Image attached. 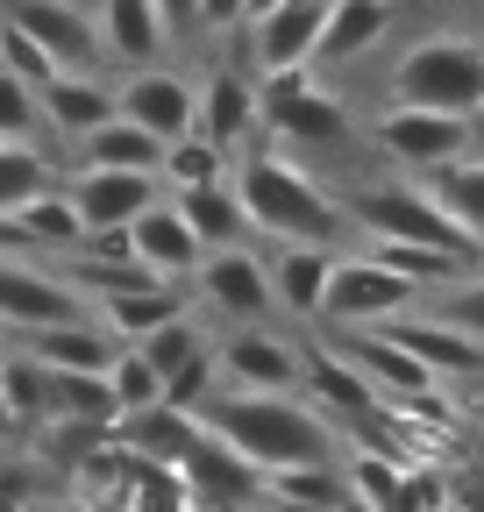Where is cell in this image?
<instances>
[{
    "instance_id": "obj_4",
    "label": "cell",
    "mask_w": 484,
    "mask_h": 512,
    "mask_svg": "<svg viewBox=\"0 0 484 512\" xmlns=\"http://www.w3.org/2000/svg\"><path fill=\"white\" fill-rule=\"evenodd\" d=\"M342 214L356 228V242H420V249H442V256H463V264H484V249L470 242V228L435 200L420 178H371V185H349L342 192Z\"/></svg>"
},
{
    "instance_id": "obj_30",
    "label": "cell",
    "mask_w": 484,
    "mask_h": 512,
    "mask_svg": "<svg viewBox=\"0 0 484 512\" xmlns=\"http://www.w3.org/2000/svg\"><path fill=\"white\" fill-rule=\"evenodd\" d=\"M157 377H171V370H186L200 349H214V335H207V320L200 313H178V320H164V328L157 335H143V342H129Z\"/></svg>"
},
{
    "instance_id": "obj_16",
    "label": "cell",
    "mask_w": 484,
    "mask_h": 512,
    "mask_svg": "<svg viewBox=\"0 0 484 512\" xmlns=\"http://www.w3.org/2000/svg\"><path fill=\"white\" fill-rule=\"evenodd\" d=\"M121 256H129L136 271H150V278H171V285H186L193 271H200V235L178 221V207L171 200H157V207H143L129 228H121Z\"/></svg>"
},
{
    "instance_id": "obj_33",
    "label": "cell",
    "mask_w": 484,
    "mask_h": 512,
    "mask_svg": "<svg viewBox=\"0 0 484 512\" xmlns=\"http://www.w3.org/2000/svg\"><path fill=\"white\" fill-rule=\"evenodd\" d=\"M420 306H428V313H442V320H449V328H463L470 342H484V264H477V271H463L456 285H442V292H428V299H420Z\"/></svg>"
},
{
    "instance_id": "obj_11",
    "label": "cell",
    "mask_w": 484,
    "mask_h": 512,
    "mask_svg": "<svg viewBox=\"0 0 484 512\" xmlns=\"http://www.w3.org/2000/svg\"><path fill=\"white\" fill-rule=\"evenodd\" d=\"M193 107H200V86L178 64H143V72H121V86H114V114L136 121L157 143L193 136Z\"/></svg>"
},
{
    "instance_id": "obj_5",
    "label": "cell",
    "mask_w": 484,
    "mask_h": 512,
    "mask_svg": "<svg viewBox=\"0 0 484 512\" xmlns=\"http://www.w3.org/2000/svg\"><path fill=\"white\" fill-rule=\"evenodd\" d=\"M257 107H264V128L278 150H342L356 136V121L342 107V93L321 86V72H271L257 79Z\"/></svg>"
},
{
    "instance_id": "obj_40",
    "label": "cell",
    "mask_w": 484,
    "mask_h": 512,
    "mask_svg": "<svg viewBox=\"0 0 484 512\" xmlns=\"http://www.w3.org/2000/svg\"><path fill=\"white\" fill-rule=\"evenodd\" d=\"M463 420L484 434V377H477V384H463Z\"/></svg>"
},
{
    "instance_id": "obj_9",
    "label": "cell",
    "mask_w": 484,
    "mask_h": 512,
    "mask_svg": "<svg viewBox=\"0 0 484 512\" xmlns=\"http://www.w3.org/2000/svg\"><path fill=\"white\" fill-rule=\"evenodd\" d=\"M186 292H193V313H214V320H228V328H264V320H278V306H271V271H264V256H257L250 242L207 249L200 271L186 278Z\"/></svg>"
},
{
    "instance_id": "obj_21",
    "label": "cell",
    "mask_w": 484,
    "mask_h": 512,
    "mask_svg": "<svg viewBox=\"0 0 484 512\" xmlns=\"http://www.w3.org/2000/svg\"><path fill=\"white\" fill-rule=\"evenodd\" d=\"M8 242H15L22 256H43V264H57V256L86 249V221L72 214L65 185H43L36 200H22V207L8 214Z\"/></svg>"
},
{
    "instance_id": "obj_38",
    "label": "cell",
    "mask_w": 484,
    "mask_h": 512,
    "mask_svg": "<svg viewBox=\"0 0 484 512\" xmlns=\"http://www.w3.org/2000/svg\"><path fill=\"white\" fill-rule=\"evenodd\" d=\"M157 8V22H164V36L178 43V36H200V0H150Z\"/></svg>"
},
{
    "instance_id": "obj_25",
    "label": "cell",
    "mask_w": 484,
    "mask_h": 512,
    "mask_svg": "<svg viewBox=\"0 0 484 512\" xmlns=\"http://www.w3.org/2000/svg\"><path fill=\"white\" fill-rule=\"evenodd\" d=\"M43 420L114 434L121 406H114V392H107V377H93V370H43ZM43 420H36V427H43Z\"/></svg>"
},
{
    "instance_id": "obj_23",
    "label": "cell",
    "mask_w": 484,
    "mask_h": 512,
    "mask_svg": "<svg viewBox=\"0 0 484 512\" xmlns=\"http://www.w3.org/2000/svg\"><path fill=\"white\" fill-rule=\"evenodd\" d=\"M100 313V328L129 349V342H143V335H157L164 320H178V313H193V292L186 285H171V278H150V285H129V292H114V299H100L93 306Z\"/></svg>"
},
{
    "instance_id": "obj_28",
    "label": "cell",
    "mask_w": 484,
    "mask_h": 512,
    "mask_svg": "<svg viewBox=\"0 0 484 512\" xmlns=\"http://www.w3.org/2000/svg\"><path fill=\"white\" fill-rule=\"evenodd\" d=\"M420 185H428L435 200H442V207H449V214L470 228V242L484 249V150H470V157H456V164L428 171Z\"/></svg>"
},
{
    "instance_id": "obj_35",
    "label": "cell",
    "mask_w": 484,
    "mask_h": 512,
    "mask_svg": "<svg viewBox=\"0 0 484 512\" xmlns=\"http://www.w3.org/2000/svg\"><path fill=\"white\" fill-rule=\"evenodd\" d=\"M0 72H15L29 93H43V86L57 79V57H50L36 36H22L15 22H0Z\"/></svg>"
},
{
    "instance_id": "obj_34",
    "label": "cell",
    "mask_w": 484,
    "mask_h": 512,
    "mask_svg": "<svg viewBox=\"0 0 484 512\" xmlns=\"http://www.w3.org/2000/svg\"><path fill=\"white\" fill-rule=\"evenodd\" d=\"M107 392H114V406H121V413H143V406H157V399H164V377H157L136 349H121V356L107 363Z\"/></svg>"
},
{
    "instance_id": "obj_45",
    "label": "cell",
    "mask_w": 484,
    "mask_h": 512,
    "mask_svg": "<svg viewBox=\"0 0 484 512\" xmlns=\"http://www.w3.org/2000/svg\"><path fill=\"white\" fill-rule=\"evenodd\" d=\"M292 8H307V15H328V8H335V0H292Z\"/></svg>"
},
{
    "instance_id": "obj_44",
    "label": "cell",
    "mask_w": 484,
    "mask_h": 512,
    "mask_svg": "<svg viewBox=\"0 0 484 512\" xmlns=\"http://www.w3.org/2000/svg\"><path fill=\"white\" fill-rule=\"evenodd\" d=\"M335 512H371V505H363V498H349V491H342V498H335Z\"/></svg>"
},
{
    "instance_id": "obj_19",
    "label": "cell",
    "mask_w": 484,
    "mask_h": 512,
    "mask_svg": "<svg viewBox=\"0 0 484 512\" xmlns=\"http://www.w3.org/2000/svg\"><path fill=\"white\" fill-rule=\"evenodd\" d=\"M22 356H36L43 370H93L107 377V363L121 356V342L100 328V313H79V320H50V328H29V335H8Z\"/></svg>"
},
{
    "instance_id": "obj_36",
    "label": "cell",
    "mask_w": 484,
    "mask_h": 512,
    "mask_svg": "<svg viewBox=\"0 0 484 512\" xmlns=\"http://www.w3.org/2000/svg\"><path fill=\"white\" fill-rule=\"evenodd\" d=\"M449 505H456V491H449L442 463H406V470H399V491H392L385 512H449Z\"/></svg>"
},
{
    "instance_id": "obj_43",
    "label": "cell",
    "mask_w": 484,
    "mask_h": 512,
    "mask_svg": "<svg viewBox=\"0 0 484 512\" xmlns=\"http://www.w3.org/2000/svg\"><path fill=\"white\" fill-rule=\"evenodd\" d=\"M0 441H22V427H15V413H8V399H0Z\"/></svg>"
},
{
    "instance_id": "obj_17",
    "label": "cell",
    "mask_w": 484,
    "mask_h": 512,
    "mask_svg": "<svg viewBox=\"0 0 484 512\" xmlns=\"http://www.w3.org/2000/svg\"><path fill=\"white\" fill-rule=\"evenodd\" d=\"M399 22V0H335L321 15V36H314V72H349L356 57H371Z\"/></svg>"
},
{
    "instance_id": "obj_46",
    "label": "cell",
    "mask_w": 484,
    "mask_h": 512,
    "mask_svg": "<svg viewBox=\"0 0 484 512\" xmlns=\"http://www.w3.org/2000/svg\"><path fill=\"white\" fill-rule=\"evenodd\" d=\"M449 512H484V498H456V505H449Z\"/></svg>"
},
{
    "instance_id": "obj_39",
    "label": "cell",
    "mask_w": 484,
    "mask_h": 512,
    "mask_svg": "<svg viewBox=\"0 0 484 512\" xmlns=\"http://www.w3.org/2000/svg\"><path fill=\"white\" fill-rule=\"evenodd\" d=\"M242 29V0H200V36H235Z\"/></svg>"
},
{
    "instance_id": "obj_18",
    "label": "cell",
    "mask_w": 484,
    "mask_h": 512,
    "mask_svg": "<svg viewBox=\"0 0 484 512\" xmlns=\"http://www.w3.org/2000/svg\"><path fill=\"white\" fill-rule=\"evenodd\" d=\"M86 15H93V36H100V64L143 72V64L171 57V36H164L150 0H100V8H86Z\"/></svg>"
},
{
    "instance_id": "obj_3",
    "label": "cell",
    "mask_w": 484,
    "mask_h": 512,
    "mask_svg": "<svg viewBox=\"0 0 484 512\" xmlns=\"http://www.w3.org/2000/svg\"><path fill=\"white\" fill-rule=\"evenodd\" d=\"M385 107H428V114H484V36L470 29H420L399 43L385 72Z\"/></svg>"
},
{
    "instance_id": "obj_20",
    "label": "cell",
    "mask_w": 484,
    "mask_h": 512,
    "mask_svg": "<svg viewBox=\"0 0 484 512\" xmlns=\"http://www.w3.org/2000/svg\"><path fill=\"white\" fill-rule=\"evenodd\" d=\"M36 107H43V136H57V143H86L100 121H114V86L100 79V72H57L43 93H36Z\"/></svg>"
},
{
    "instance_id": "obj_26",
    "label": "cell",
    "mask_w": 484,
    "mask_h": 512,
    "mask_svg": "<svg viewBox=\"0 0 484 512\" xmlns=\"http://www.w3.org/2000/svg\"><path fill=\"white\" fill-rule=\"evenodd\" d=\"M164 200L178 207V221L200 235V249H235V242H250V214H242V200H235L228 178L193 185V192H164Z\"/></svg>"
},
{
    "instance_id": "obj_29",
    "label": "cell",
    "mask_w": 484,
    "mask_h": 512,
    "mask_svg": "<svg viewBox=\"0 0 484 512\" xmlns=\"http://www.w3.org/2000/svg\"><path fill=\"white\" fill-rule=\"evenodd\" d=\"M228 164H235V157H221L207 136H178V143H164V157H157V185H164V192H193V185L228 178Z\"/></svg>"
},
{
    "instance_id": "obj_32",
    "label": "cell",
    "mask_w": 484,
    "mask_h": 512,
    "mask_svg": "<svg viewBox=\"0 0 484 512\" xmlns=\"http://www.w3.org/2000/svg\"><path fill=\"white\" fill-rule=\"evenodd\" d=\"M0 399H8V413H15V427H22V434L43 420V363H36V356H22L15 342L0 349Z\"/></svg>"
},
{
    "instance_id": "obj_2",
    "label": "cell",
    "mask_w": 484,
    "mask_h": 512,
    "mask_svg": "<svg viewBox=\"0 0 484 512\" xmlns=\"http://www.w3.org/2000/svg\"><path fill=\"white\" fill-rule=\"evenodd\" d=\"M228 185H235L242 214H250V242H271V249H285V242H307V249L356 242V228L342 214V192H328L307 171V157H292L278 143L271 150L250 143V150L228 164Z\"/></svg>"
},
{
    "instance_id": "obj_7",
    "label": "cell",
    "mask_w": 484,
    "mask_h": 512,
    "mask_svg": "<svg viewBox=\"0 0 484 512\" xmlns=\"http://www.w3.org/2000/svg\"><path fill=\"white\" fill-rule=\"evenodd\" d=\"M420 306V285H406L399 271H385L378 256L363 249H342L335 271H328V292H321V320L342 335V328H385V320L413 313Z\"/></svg>"
},
{
    "instance_id": "obj_12",
    "label": "cell",
    "mask_w": 484,
    "mask_h": 512,
    "mask_svg": "<svg viewBox=\"0 0 484 512\" xmlns=\"http://www.w3.org/2000/svg\"><path fill=\"white\" fill-rule=\"evenodd\" d=\"M264 128L257 107V72H235V64H214L200 79V107H193V136H207L221 157H242Z\"/></svg>"
},
{
    "instance_id": "obj_41",
    "label": "cell",
    "mask_w": 484,
    "mask_h": 512,
    "mask_svg": "<svg viewBox=\"0 0 484 512\" xmlns=\"http://www.w3.org/2000/svg\"><path fill=\"white\" fill-rule=\"evenodd\" d=\"M36 512H100V505L79 498V491H65V498H36Z\"/></svg>"
},
{
    "instance_id": "obj_22",
    "label": "cell",
    "mask_w": 484,
    "mask_h": 512,
    "mask_svg": "<svg viewBox=\"0 0 484 512\" xmlns=\"http://www.w3.org/2000/svg\"><path fill=\"white\" fill-rule=\"evenodd\" d=\"M342 249H307V242H285L264 256L271 271V306L285 320H321V292H328V271H335Z\"/></svg>"
},
{
    "instance_id": "obj_47",
    "label": "cell",
    "mask_w": 484,
    "mask_h": 512,
    "mask_svg": "<svg viewBox=\"0 0 484 512\" xmlns=\"http://www.w3.org/2000/svg\"><path fill=\"white\" fill-rule=\"evenodd\" d=\"M0 349H8V335H0Z\"/></svg>"
},
{
    "instance_id": "obj_37",
    "label": "cell",
    "mask_w": 484,
    "mask_h": 512,
    "mask_svg": "<svg viewBox=\"0 0 484 512\" xmlns=\"http://www.w3.org/2000/svg\"><path fill=\"white\" fill-rule=\"evenodd\" d=\"M36 136H43L36 93H29L15 72H0V143H36Z\"/></svg>"
},
{
    "instance_id": "obj_48",
    "label": "cell",
    "mask_w": 484,
    "mask_h": 512,
    "mask_svg": "<svg viewBox=\"0 0 484 512\" xmlns=\"http://www.w3.org/2000/svg\"><path fill=\"white\" fill-rule=\"evenodd\" d=\"M257 512H264V505H257Z\"/></svg>"
},
{
    "instance_id": "obj_14",
    "label": "cell",
    "mask_w": 484,
    "mask_h": 512,
    "mask_svg": "<svg viewBox=\"0 0 484 512\" xmlns=\"http://www.w3.org/2000/svg\"><path fill=\"white\" fill-rule=\"evenodd\" d=\"M385 335L428 370L442 392L449 384H477L484 377V342H470L463 328H449L442 313H428V306H413V313H399V320H385Z\"/></svg>"
},
{
    "instance_id": "obj_13",
    "label": "cell",
    "mask_w": 484,
    "mask_h": 512,
    "mask_svg": "<svg viewBox=\"0 0 484 512\" xmlns=\"http://www.w3.org/2000/svg\"><path fill=\"white\" fill-rule=\"evenodd\" d=\"M65 200H72V214L86 221V242H100V235H121L143 207H157L164 185H157L150 171H79V164H72Z\"/></svg>"
},
{
    "instance_id": "obj_42",
    "label": "cell",
    "mask_w": 484,
    "mask_h": 512,
    "mask_svg": "<svg viewBox=\"0 0 484 512\" xmlns=\"http://www.w3.org/2000/svg\"><path fill=\"white\" fill-rule=\"evenodd\" d=\"M271 8H285V0H242V29H250V22H264Z\"/></svg>"
},
{
    "instance_id": "obj_10",
    "label": "cell",
    "mask_w": 484,
    "mask_h": 512,
    "mask_svg": "<svg viewBox=\"0 0 484 512\" xmlns=\"http://www.w3.org/2000/svg\"><path fill=\"white\" fill-rule=\"evenodd\" d=\"M93 313L65 278H57L43 256H22V249H0V335H29V328H50V320H79Z\"/></svg>"
},
{
    "instance_id": "obj_1",
    "label": "cell",
    "mask_w": 484,
    "mask_h": 512,
    "mask_svg": "<svg viewBox=\"0 0 484 512\" xmlns=\"http://www.w3.org/2000/svg\"><path fill=\"white\" fill-rule=\"evenodd\" d=\"M228 456H242L257 477L271 470H314V463H342V427L299 392H214L193 413Z\"/></svg>"
},
{
    "instance_id": "obj_15",
    "label": "cell",
    "mask_w": 484,
    "mask_h": 512,
    "mask_svg": "<svg viewBox=\"0 0 484 512\" xmlns=\"http://www.w3.org/2000/svg\"><path fill=\"white\" fill-rule=\"evenodd\" d=\"M0 22L36 36L57 57V72H100V36H93L86 0H0Z\"/></svg>"
},
{
    "instance_id": "obj_27",
    "label": "cell",
    "mask_w": 484,
    "mask_h": 512,
    "mask_svg": "<svg viewBox=\"0 0 484 512\" xmlns=\"http://www.w3.org/2000/svg\"><path fill=\"white\" fill-rule=\"evenodd\" d=\"M157 157H164V143L157 136H143L136 121H100L93 136L79 143V171H150L157 178Z\"/></svg>"
},
{
    "instance_id": "obj_8",
    "label": "cell",
    "mask_w": 484,
    "mask_h": 512,
    "mask_svg": "<svg viewBox=\"0 0 484 512\" xmlns=\"http://www.w3.org/2000/svg\"><path fill=\"white\" fill-rule=\"evenodd\" d=\"M214 377H221V392H299L307 384V342L285 335L278 320L228 328V335H214Z\"/></svg>"
},
{
    "instance_id": "obj_24",
    "label": "cell",
    "mask_w": 484,
    "mask_h": 512,
    "mask_svg": "<svg viewBox=\"0 0 484 512\" xmlns=\"http://www.w3.org/2000/svg\"><path fill=\"white\" fill-rule=\"evenodd\" d=\"M314 36H321V15L307 8H271L264 22H250V57H257V79L271 72H314Z\"/></svg>"
},
{
    "instance_id": "obj_31",
    "label": "cell",
    "mask_w": 484,
    "mask_h": 512,
    "mask_svg": "<svg viewBox=\"0 0 484 512\" xmlns=\"http://www.w3.org/2000/svg\"><path fill=\"white\" fill-rule=\"evenodd\" d=\"M43 185H57V164L36 143H0V221H8L22 200H36Z\"/></svg>"
},
{
    "instance_id": "obj_6",
    "label": "cell",
    "mask_w": 484,
    "mask_h": 512,
    "mask_svg": "<svg viewBox=\"0 0 484 512\" xmlns=\"http://www.w3.org/2000/svg\"><path fill=\"white\" fill-rule=\"evenodd\" d=\"M371 150L406 178H428V171H442V164L477 150V121L428 114V107H378L371 114Z\"/></svg>"
}]
</instances>
